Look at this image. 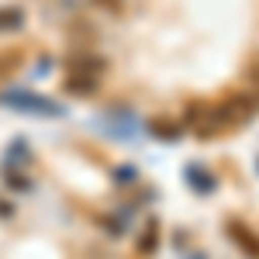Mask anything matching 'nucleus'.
<instances>
[{"label":"nucleus","mask_w":259,"mask_h":259,"mask_svg":"<svg viewBox=\"0 0 259 259\" xmlns=\"http://www.w3.org/2000/svg\"><path fill=\"white\" fill-rule=\"evenodd\" d=\"M11 104H14V107H21V111H35V114H62L59 104H49V100H41V97H28V94L11 97Z\"/></svg>","instance_id":"5"},{"label":"nucleus","mask_w":259,"mask_h":259,"mask_svg":"<svg viewBox=\"0 0 259 259\" xmlns=\"http://www.w3.org/2000/svg\"><path fill=\"white\" fill-rule=\"evenodd\" d=\"M225 239L232 242L245 259H259V232L242 218H225Z\"/></svg>","instance_id":"2"},{"label":"nucleus","mask_w":259,"mask_h":259,"mask_svg":"<svg viewBox=\"0 0 259 259\" xmlns=\"http://www.w3.org/2000/svg\"><path fill=\"white\" fill-rule=\"evenodd\" d=\"M149 135L159 142H180L183 135H187V128H183V121H169V118H156L152 124H149Z\"/></svg>","instance_id":"4"},{"label":"nucleus","mask_w":259,"mask_h":259,"mask_svg":"<svg viewBox=\"0 0 259 259\" xmlns=\"http://www.w3.org/2000/svg\"><path fill=\"white\" fill-rule=\"evenodd\" d=\"M156 249H159V221L152 218L149 225H145L142 239H139V252H142V256H152Z\"/></svg>","instance_id":"6"},{"label":"nucleus","mask_w":259,"mask_h":259,"mask_svg":"<svg viewBox=\"0 0 259 259\" xmlns=\"http://www.w3.org/2000/svg\"><path fill=\"white\" fill-rule=\"evenodd\" d=\"M214 118H218L221 132L225 128H242L249 121L259 118V94H242V90H232L214 104Z\"/></svg>","instance_id":"1"},{"label":"nucleus","mask_w":259,"mask_h":259,"mask_svg":"<svg viewBox=\"0 0 259 259\" xmlns=\"http://www.w3.org/2000/svg\"><path fill=\"white\" fill-rule=\"evenodd\" d=\"M114 180H118L121 187H128L132 180H139V169H135V166H121L118 173H114Z\"/></svg>","instance_id":"7"},{"label":"nucleus","mask_w":259,"mask_h":259,"mask_svg":"<svg viewBox=\"0 0 259 259\" xmlns=\"http://www.w3.org/2000/svg\"><path fill=\"white\" fill-rule=\"evenodd\" d=\"M21 24V11H0V28H14Z\"/></svg>","instance_id":"8"},{"label":"nucleus","mask_w":259,"mask_h":259,"mask_svg":"<svg viewBox=\"0 0 259 259\" xmlns=\"http://www.w3.org/2000/svg\"><path fill=\"white\" fill-rule=\"evenodd\" d=\"M249 80L256 83V90H259V59L252 62V66H249Z\"/></svg>","instance_id":"9"},{"label":"nucleus","mask_w":259,"mask_h":259,"mask_svg":"<svg viewBox=\"0 0 259 259\" xmlns=\"http://www.w3.org/2000/svg\"><path fill=\"white\" fill-rule=\"evenodd\" d=\"M190 259H207V256H204V252H194V256H190Z\"/></svg>","instance_id":"10"},{"label":"nucleus","mask_w":259,"mask_h":259,"mask_svg":"<svg viewBox=\"0 0 259 259\" xmlns=\"http://www.w3.org/2000/svg\"><path fill=\"white\" fill-rule=\"evenodd\" d=\"M183 183H187L197 197L218 194V173H211L204 162H187V166H183Z\"/></svg>","instance_id":"3"},{"label":"nucleus","mask_w":259,"mask_h":259,"mask_svg":"<svg viewBox=\"0 0 259 259\" xmlns=\"http://www.w3.org/2000/svg\"><path fill=\"white\" fill-rule=\"evenodd\" d=\"M256 169H259V159H256Z\"/></svg>","instance_id":"11"}]
</instances>
